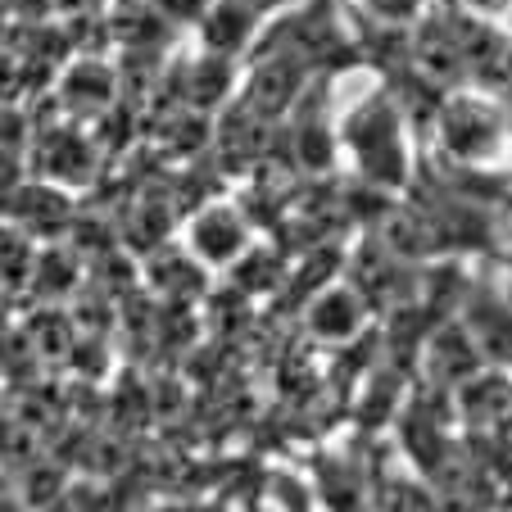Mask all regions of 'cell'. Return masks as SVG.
Returning a JSON list of instances; mask_svg holds the SVG:
<instances>
[{
	"instance_id": "7",
	"label": "cell",
	"mask_w": 512,
	"mask_h": 512,
	"mask_svg": "<svg viewBox=\"0 0 512 512\" xmlns=\"http://www.w3.org/2000/svg\"><path fill=\"white\" fill-rule=\"evenodd\" d=\"M363 19L372 23H390V28H417L426 19L435 0H349Z\"/></svg>"
},
{
	"instance_id": "5",
	"label": "cell",
	"mask_w": 512,
	"mask_h": 512,
	"mask_svg": "<svg viewBox=\"0 0 512 512\" xmlns=\"http://www.w3.org/2000/svg\"><path fill=\"white\" fill-rule=\"evenodd\" d=\"M458 313H463V322L472 327L485 358L499 363V368H512V295L503 290V281L499 286H490L485 277L467 281V295H463V304H458Z\"/></svg>"
},
{
	"instance_id": "6",
	"label": "cell",
	"mask_w": 512,
	"mask_h": 512,
	"mask_svg": "<svg viewBox=\"0 0 512 512\" xmlns=\"http://www.w3.org/2000/svg\"><path fill=\"white\" fill-rule=\"evenodd\" d=\"M263 23H268V14H259L254 5H245V0H209V10L200 14L195 28H200L204 50L227 55V59H245L259 46Z\"/></svg>"
},
{
	"instance_id": "2",
	"label": "cell",
	"mask_w": 512,
	"mask_h": 512,
	"mask_svg": "<svg viewBox=\"0 0 512 512\" xmlns=\"http://www.w3.org/2000/svg\"><path fill=\"white\" fill-rule=\"evenodd\" d=\"M445 168L499 177L512 168V109L503 87H449L431 114Z\"/></svg>"
},
{
	"instance_id": "10",
	"label": "cell",
	"mask_w": 512,
	"mask_h": 512,
	"mask_svg": "<svg viewBox=\"0 0 512 512\" xmlns=\"http://www.w3.org/2000/svg\"><path fill=\"white\" fill-rule=\"evenodd\" d=\"M245 5H254L259 14H268V19H277L281 10H290V5H300V0H245Z\"/></svg>"
},
{
	"instance_id": "1",
	"label": "cell",
	"mask_w": 512,
	"mask_h": 512,
	"mask_svg": "<svg viewBox=\"0 0 512 512\" xmlns=\"http://www.w3.org/2000/svg\"><path fill=\"white\" fill-rule=\"evenodd\" d=\"M340 155L372 191H408L417 177L413 123L395 87H377L340 114Z\"/></svg>"
},
{
	"instance_id": "9",
	"label": "cell",
	"mask_w": 512,
	"mask_h": 512,
	"mask_svg": "<svg viewBox=\"0 0 512 512\" xmlns=\"http://www.w3.org/2000/svg\"><path fill=\"white\" fill-rule=\"evenodd\" d=\"M499 281H503V290L512 295V227L503 232V245H499Z\"/></svg>"
},
{
	"instance_id": "8",
	"label": "cell",
	"mask_w": 512,
	"mask_h": 512,
	"mask_svg": "<svg viewBox=\"0 0 512 512\" xmlns=\"http://www.w3.org/2000/svg\"><path fill=\"white\" fill-rule=\"evenodd\" d=\"M454 10L472 14V19H485V23H508L512 19V0H449Z\"/></svg>"
},
{
	"instance_id": "4",
	"label": "cell",
	"mask_w": 512,
	"mask_h": 512,
	"mask_svg": "<svg viewBox=\"0 0 512 512\" xmlns=\"http://www.w3.org/2000/svg\"><path fill=\"white\" fill-rule=\"evenodd\" d=\"M377 304L363 295L354 277H331L322 290H313L309 304H304V327L313 340L322 345H349V340L363 336V327L372 322Z\"/></svg>"
},
{
	"instance_id": "3",
	"label": "cell",
	"mask_w": 512,
	"mask_h": 512,
	"mask_svg": "<svg viewBox=\"0 0 512 512\" xmlns=\"http://www.w3.org/2000/svg\"><path fill=\"white\" fill-rule=\"evenodd\" d=\"M259 232L241 200H213L186 223V250L209 272H232L245 254L254 250Z\"/></svg>"
}]
</instances>
